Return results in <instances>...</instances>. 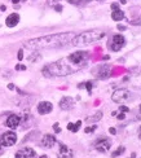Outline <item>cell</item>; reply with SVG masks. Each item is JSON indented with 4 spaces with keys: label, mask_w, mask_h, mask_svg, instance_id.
<instances>
[{
    "label": "cell",
    "mask_w": 141,
    "mask_h": 158,
    "mask_svg": "<svg viewBox=\"0 0 141 158\" xmlns=\"http://www.w3.org/2000/svg\"><path fill=\"white\" fill-rule=\"evenodd\" d=\"M19 122H21V118H19L18 115H16V114H12V115H9L8 118H6L5 124H6V127H9V128H12V130H15V128L18 127Z\"/></svg>",
    "instance_id": "4fadbf2b"
},
{
    "label": "cell",
    "mask_w": 141,
    "mask_h": 158,
    "mask_svg": "<svg viewBox=\"0 0 141 158\" xmlns=\"http://www.w3.org/2000/svg\"><path fill=\"white\" fill-rule=\"evenodd\" d=\"M0 9H2V10H5L6 8H5V5H2V6H0Z\"/></svg>",
    "instance_id": "8d00e7d4"
},
{
    "label": "cell",
    "mask_w": 141,
    "mask_h": 158,
    "mask_svg": "<svg viewBox=\"0 0 141 158\" xmlns=\"http://www.w3.org/2000/svg\"><path fill=\"white\" fill-rule=\"evenodd\" d=\"M118 30H126V26H123V25H118Z\"/></svg>",
    "instance_id": "d6a6232c"
},
{
    "label": "cell",
    "mask_w": 141,
    "mask_h": 158,
    "mask_svg": "<svg viewBox=\"0 0 141 158\" xmlns=\"http://www.w3.org/2000/svg\"><path fill=\"white\" fill-rule=\"evenodd\" d=\"M139 137L141 139V127H140V130H139Z\"/></svg>",
    "instance_id": "74e56055"
},
{
    "label": "cell",
    "mask_w": 141,
    "mask_h": 158,
    "mask_svg": "<svg viewBox=\"0 0 141 158\" xmlns=\"http://www.w3.org/2000/svg\"><path fill=\"white\" fill-rule=\"evenodd\" d=\"M77 34L69 31V32H60V34H51L45 36H40L35 39L25 42L23 47L30 49H43V48H58L71 43Z\"/></svg>",
    "instance_id": "6da1fadb"
},
{
    "label": "cell",
    "mask_w": 141,
    "mask_h": 158,
    "mask_svg": "<svg viewBox=\"0 0 141 158\" xmlns=\"http://www.w3.org/2000/svg\"><path fill=\"white\" fill-rule=\"evenodd\" d=\"M22 58H23V52H22V49H19V51H18V60L21 61Z\"/></svg>",
    "instance_id": "484cf974"
},
{
    "label": "cell",
    "mask_w": 141,
    "mask_h": 158,
    "mask_svg": "<svg viewBox=\"0 0 141 158\" xmlns=\"http://www.w3.org/2000/svg\"><path fill=\"white\" fill-rule=\"evenodd\" d=\"M2 147H3V145H2V143H0V153L3 152V148H2Z\"/></svg>",
    "instance_id": "f35d334b"
},
{
    "label": "cell",
    "mask_w": 141,
    "mask_h": 158,
    "mask_svg": "<svg viewBox=\"0 0 141 158\" xmlns=\"http://www.w3.org/2000/svg\"><path fill=\"white\" fill-rule=\"evenodd\" d=\"M82 69L80 66H77L73 62L68 60V57L64 60H60L56 62H52L43 69V74L45 77H64V75H69L75 73L77 70Z\"/></svg>",
    "instance_id": "7a4b0ae2"
},
{
    "label": "cell",
    "mask_w": 141,
    "mask_h": 158,
    "mask_svg": "<svg viewBox=\"0 0 141 158\" xmlns=\"http://www.w3.org/2000/svg\"><path fill=\"white\" fill-rule=\"evenodd\" d=\"M111 18L114 19V21H122V19L124 18V13L122 9H117V10H113L111 13Z\"/></svg>",
    "instance_id": "e0dca14e"
},
{
    "label": "cell",
    "mask_w": 141,
    "mask_h": 158,
    "mask_svg": "<svg viewBox=\"0 0 141 158\" xmlns=\"http://www.w3.org/2000/svg\"><path fill=\"white\" fill-rule=\"evenodd\" d=\"M13 3H19V2H26V0H12Z\"/></svg>",
    "instance_id": "836d02e7"
},
{
    "label": "cell",
    "mask_w": 141,
    "mask_h": 158,
    "mask_svg": "<svg viewBox=\"0 0 141 158\" xmlns=\"http://www.w3.org/2000/svg\"><path fill=\"white\" fill-rule=\"evenodd\" d=\"M16 141H17V135L15 132H12V131L3 134L2 140H0L2 145H4V147H12V145H15Z\"/></svg>",
    "instance_id": "52a82bcc"
},
{
    "label": "cell",
    "mask_w": 141,
    "mask_h": 158,
    "mask_svg": "<svg viewBox=\"0 0 141 158\" xmlns=\"http://www.w3.org/2000/svg\"><path fill=\"white\" fill-rule=\"evenodd\" d=\"M55 9H56L57 12H61V10H62V6L60 5V4H56V5H55Z\"/></svg>",
    "instance_id": "f546056e"
},
{
    "label": "cell",
    "mask_w": 141,
    "mask_h": 158,
    "mask_svg": "<svg viewBox=\"0 0 141 158\" xmlns=\"http://www.w3.org/2000/svg\"><path fill=\"white\" fill-rule=\"evenodd\" d=\"M92 74L95 75L96 78H100V79H105L110 75V66L109 65H100V66H96L95 69L92 70Z\"/></svg>",
    "instance_id": "8992f818"
},
{
    "label": "cell",
    "mask_w": 141,
    "mask_h": 158,
    "mask_svg": "<svg viewBox=\"0 0 141 158\" xmlns=\"http://www.w3.org/2000/svg\"><path fill=\"white\" fill-rule=\"evenodd\" d=\"M101 118H102V113H101V111H97V113L95 114V115H92V117H87L85 118V121L87 122H97V121H100V119H101Z\"/></svg>",
    "instance_id": "ac0fdd59"
},
{
    "label": "cell",
    "mask_w": 141,
    "mask_h": 158,
    "mask_svg": "<svg viewBox=\"0 0 141 158\" xmlns=\"http://www.w3.org/2000/svg\"><path fill=\"white\" fill-rule=\"evenodd\" d=\"M74 105H75V101L70 96H64L61 98V101H60V108L62 110H70L74 108Z\"/></svg>",
    "instance_id": "30bf717a"
},
{
    "label": "cell",
    "mask_w": 141,
    "mask_h": 158,
    "mask_svg": "<svg viewBox=\"0 0 141 158\" xmlns=\"http://www.w3.org/2000/svg\"><path fill=\"white\" fill-rule=\"evenodd\" d=\"M109 132H110L111 135H115V132H117V131H115V128H113V127H111V128L109 130Z\"/></svg>",
    "instance_id": "1f68e13d"
},
{
    "label": "cell",
    "mask_w": 141,
    "mask_h": 158,
    "mask_svg": "<svg viewBox=\"0 0 141 158\" xmlns=\"http://www.w3.org/2000/svg\"><path fill=\"white\" fill-rule=\"evenodd\" d=\"M110 147H111V143L107 139H100L95 143V148L101 153H106L110 149Z\"/></svg>",
    "instance_id": "9c48e42d"
},
{
    "label": "cell",
    "mask_w": 141,
    "mask_h": 158,
    "mask_svg": "<svg viewBox=\"0 0 141 158\" xmlns=\"http://www.w3.org/2000/svg\"><path fill=\"white\" fill-rule=\"evenodd\" d=\"M61 0H47V3H48L49 6H53V5H56L57 3H60Z\"/></svg>",
    "instance_id": "603a6c76"
},
{
    "label": "cell",
    "mask_w": 141,
    "mask_h": 158,
    "mask_svg": "<svg viewBox=\"0 0 141 158\" xmlns=\"http://www.w3.org/2000/svg\"><path fill=\"white\" fill-rule=\"evenodd\" d=\"M118 118H119V119H124V114H120V115H118Z\"/></svg>",
    "instance_id": "e575fe53"
},
{
    "label": "cell",
    "mask_w": 141,
    "mask_h": 158,
    "mask_svg": "<svg viewBox=\"0 0 141 158\" xmlns=\"http://www.w3.org/2000/svg\"><path fill=\"white\" fill-rule=\"evenodd\" d=\"M119 110H120V111H124V113H128V111H130V109L127 108V106H120Z\"/></svg>",
    "instance_id": "4316f807"
},
{
    "label": "cell",
    "mask_w": 141,
    "mask_h": 158,
    "mask_svg": "<svg viewBox=\"0 0 141 158\" xmlns=\"http://www.w3.org/2000/svg\"><path fill=\"white\" fill-rule=\"evenodd\" d=\"M53 128H55L56 132H60V131H61V128L58 127V123H55V124H53Z\"/></svg>",
    "instance_id": "83f0119b"
},
{
    "label": "cell",
    "mask_w": 141,
    "mask_h": 158,
    "mask_svg": "<svg viewBox=\"0 0 141 158\" xmlns=\"http://www.w3.org/2000/svg\"><path fill=\"white\" fill-rule=\"evenodd\" d=\"M123 152H124V148L122 147V148H119V149H117V150H115V152H114V153H113V157H118L119 154H122Z\"/></svg>",
    "instance_id": "44dd1931"
},
{
    "label": "cell",
    "mask_w": 141,
    "mask_h": 158,
    "mask_svg": "<svg viewBox=\"0 0 141 158\" xmlns=\"http://www.w3.org/2000/svg\"><path fill=\"white\" fill-rule=\"evenodd\" d=\"M137 10H139V12H137L139 16L131 18V21H130L131 25H141V8H137Z\"/></svg>",
    "instance_id": "ffe728a7"
},
{
    "label": "cell",
    "mask_w": 141,
    "mask_h": 158,
    "mask_svg": "<svg viewBox=\"0 0 141 158\" xmlns=\"http://www.w3.org/2000/svg\"><path fill=\"white\" fill-rule=\"evenodd\" d=\"M111 9H113V10H117V9H120V8H119V5H118V4L114 3V4H111Z\"/></svg>",
    "instance_id": "f1b7e54d"
},
{
    "label": "cell",
    "mask_w": 141,
    "mask_h": 158,
    "mask_svg": "<svg viewBox=\"0 0 141 158\" xmlns=\"http://www.w3.org/2000/svg\"><path fill=\"white\" fill-rule=\"evenodd\" d=\"M84 2H91V0H84Z\"/></svg>",
    "instance_id": "ab89813d"
},
{
    "label": "cell",
    "mask_w": 141,
    "mask_h": 158,
    "mask_svg": "<svg viewBox=\"0 0 141 158\" xmlns=\"http://www.w3.org/2000/svg\"><path fill=\"white\" fill-rule=\"evenodd\" d=\"M16 70H26V66H21V65H17Z\"/></svg>",
    "instance_id": "4dcf8cb0"
},
{
    "label": "cell",
    "mask_w": 141,
    "mask_h": 158,
    "mask_svg": "<svg viewBox=\"0 0 141 158\" xmlns=\"http://www.w3.org/2000/svg\"><path fill=\"white\" fill-rule=\"evenodd\" d=\"M16 158H35V150L31 148H23L16 153Z\"/></svg>",
    "instance_id": "8fae6325"
},
{
    "label": "cell",
    "mask_w": 141,
    "mask_h": 158,
    "mask_svg": "<svg viewBox=\"0 0 141 158\" xmlns=\"http://www.w3.org/2000/svg\"><path fill=\"white\" fill-rule=\"evenodd\" d=\"M105 35V32L101 30H89V31H84L80 34L75 35L74 39L71 40V45L74 47H83V45H88L93 42L100 40L102 36Z\"/></svg>",
    "instance_id": "3957f363"
},
{
    "label": "cell",
    "mask_w": 141,
    "mask_h": 158,
    "mask_svg": "<svg viewBox=\"0 0 141 158\" xmlns=\"http://www.w3.org/2000/svg\"><path fill=\"white\" fill-rule=\"evenodd\" d=\"M126 44V39L123 35H114L113 36V40H111V44H110V48L113 51H119V49H122L123 48V45Z\"/></svg>",
    "instance_id": "ba28073f"
},
{
    "label": "cell",
    "mask_w": 141,
    "mask_h": 158,
    "mask_svg": "<svg viewBox=\"0 0 141 158\" xmlns=\"http://www.w3.org/2000/svg\"><path fill=\"white\" fill-rule=\"evenodd\" d=\"M130 94L131 92L128 89H126V88H122V89H117L115 92L111 96V100L114 102H118V104H122L124 101H127L130 98Z\"/></svg>",
    "instance_id": "5b68a950"
},
{
    "label": "cell",
    "mask_w": 141,
    "mask_h": 158,
    "mask_svg": "<svg viewBox=\"0 0 141 158\" xmlns=\"http://www.w3.org/2000/svg\"><path fill=\"white\" fill-rule=\"evenodd\" d=\"M56 144V137L51 135V134H47L43 136V139H42V147L44 148H52L53 145Z\"/></svg>",
    "instance_id": "5bb4252c"
},
{
    "label": "cell",
    "mask_w": 141,
    "mask_h": 158,
    "mask_svg": "<svg viewBox=\"0 0 141 158\" xmlns=\"http://www.w3.org/2000/svg\"><path fill=\"white\" fill-rule=\"evenodd\" d=\"M96 127H97V126H96V124H93V126H92V127H87V128L84 130V131H85V134H91V132H93V131H95V130H96Z\"/></svg>",
    "instance_id": "7402d4cb"
},
{
    "label": "cell",
    "mask_w": 141,
    "mask_h": 158,
    "mask_svg": "<svg viewBox=\"0 0 141 158\" xmlns=\"http://www.w3.org/2000/svg\"><path fill=\"white\" fill-rule=\"evenodd\" d=\"M88 57H89V53L85 51H79V52H74V53L69 55L68 56V60L70 62H73L74 65L77 66H80V68H84L87 65V61H88Z\"/></svg>",
    "instance_id": "277c9868"
},
{
    "label": "cell",
    "mask_w": 141,
    "mask_h": 158,
    "mask_svg": "<svg viewBox=\"0 0 141 158\" xmlns=\"http://www.w3.org/2000/svg\"><path fill=\"white\" fill-rule=\"evenodd\" d=\"M84 87L88 89V92H91V89H92V82H87V83L84 84Z\"/></svg>",
    "instance_id": "d4e9b609"
},
{
    "label": "cell",
    "mask_w": 141,
    "mask_h": 158,
    "mask_svg": "<svg viewBox=\"0 0 141 158\" xmlns=\"http://www.w3.org/2000/svg\"><path fill=\"white\" fill-rule=\"evenodd\" d=\"M70 4H74V5H80L82 4V0H68Z\"/></svg>",
    "instance_id": "cb8c5ba5"
},
{
    "label": "cell",
    "mask_w": 141,
    "mask_h": 158,
    "mask_svg": "<svg viewBox=\"0 0 141 158\" xmlns=\"http://www.w3.org/2000/svg\"><path fill=\"white\" fill-rule=\"evenodd\" d=\"M80 124H82V121H78L77 123H69L68 124V130L73 131V132H78V130L80 128Z\"/></svg>",
    "instance_id": "d6986e66"
},
{
    "label": "cell",
    "mask_w": 141,
    "mask_h": 158,
    "mask_svg": "<svg viewBox=\"0 0 141 158\" xmlns=\"http://www.w3.org/2000/svg\"><path fill=\"white\" fill-rule=\"evenodd\" d=\"M52 109H53V106L49 101H42V102L38 104V113L39 114H43V115L48 114L52 111Z\"/></svg>",
    "instance_id": "7c38bea8"
},
{
    "label": "cell",
    "mask_w": 141,
    "mask_h": 158,
    "mask_svg": "<svg viewBox=\"0 0 141 158\" xmlns=\"http://www.w3.org/2000/svg\"><path fill=\"white\" fill-rule=\"evenodd\" d=\"M18 22H19V16L17 13H12V15H9L5 19V25L8 26V27H15Z\"/></svg>",
    "instance_id": "2e32d148"
},
{
    "label": "cell",
    "mask_w": 141,
    "mask_h": 158,
    "mask_svg": "<svg viewBox=\"0 0 141 158\" xmlns=\"http://www.w3.org/2000/svg\"><path fill=\"white\" fill-rule=\"evenodd\" d=\"M8 88H9V89H13V88H15V85H13V84H9V85H8Z\"/></svg>",
    "instance_id": "d590c367"
},
{
    "label": "cell",
    "mask_w": 141,
    "mask_h": 158,
    "mask_svg": "<svg viewBox=\"0 0 141 158\" xmlns=\"http://www.w3.org/2000/svg\"><path fill=\"white\" fill-rule=\"evenodd\" d=\"M73 156H74V152L69 147L60 144V158H73Z\"/></svg>",
    "instance_id": "9a60e30c"
}]
</instances>
